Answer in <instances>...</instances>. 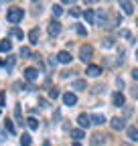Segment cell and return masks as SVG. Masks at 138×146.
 Returning <instances> with one entry per match:
<instances>
[{"label":"cell","instance_id":"1","mask_svg":"<svg viewBox=\"0 0 138 146\" xmlns=\"http://www.w3.org/2000/svg\"><path fill=\"white\" fill-rule=\"evenodd\" d=\"M23 16H25V12H23V8H10L8 12H6V18H8V23H12V25H16V23H21L23 21Z\"/></svg>","mask_w":138,"mask_h":146},{"label":"cell","instance_id":"2","mask_svg":"<svg viewBox=\"0 0 138 146\" xmlns=\"http://www.w3.org/2000/svg\"><path fill=\"white\" fill-rule=\"evenodd\" d=\"M92 55H94V49H92L90 45H81V49H79V59H81L83 63H90Z\"/></svg>","mask_w":138,"mask_h":146},{"label":"cell","instance_id":"3","mask_svg":"<svg viewBox=\"0 0 138 146\" xmlns=\"http://www.w3.org/2000/svg\"><path fill=\"white\" fill-rule=\"evenodd\" d=\"M61 33V23L59 21H51L49 23V36H57Z\"/></svg>","mask_w":138,"mask_h":146},{"label":"cell","instance_id":"4","mask_svg":"<svg viewBox=\"0 0 138 146\" xmlns=\"http://www.w3.org/2000/svg\"><path fill=\"white\" fill-rule=\"evenodd\" d=\"M37 77H39V71L34 69V67H27V69H25V79H27V81H34Z\"/></svg>","mask_w":138,"mask_h":146},{"label":"cell","instance_id":"5","mask_svg":"<svg viewBox=\"0 0 138 146\" xmlns=\"http://www.w3.org/2000/svg\"><path fill=\"white\" fill-rule=\"evenodd\" d=\"M63 104L65 106H75L77 104V96L71 94V91H67V94H63Z\"/></svg>","mask_w":138,"mask_h":146},{"label":"cell","instance_id":"6","mask_svg":"<svg viewBox=\"0 0 138 146\" xmlns=\"http://www.w3.org/2000/svg\"><path fill=\"white\" fill-rule=\"evenodd\" d=\"M120 8H122L124 14H132L134 12V6H132L130 0H120Z\"/></svg>","mask_w":138,"mask_h":146},{"label":"cell","instance_id":"7","mask_svg":"<svg viewBox=\"0 0 138 146\" xmlns=\"http://www.w3.org/2000/svg\"><path fill=\"white\" fill-rule=\"evenodd\" d=\"M77 124H79V128H88V126L92 124V116H88V114H79Z\"/></svg>","mask_w":138,"mask_h":146},{"label":"cell","instance_id":"8","mask_svg":"<svg viewBox=\"0 0 138 146\" xmlns=\"http://www.w3.org/2000/svg\"><path fill=\"white\" fill-rule=\"evenodd\" d=\"M126 134H128V140L138 142V128H136V126H128V128H126Z\"/></svg>","mask_w":138,"mask_h":146},{"label":"cell","instance_id":"9","mask_svg":"<svg viewBox=\"0 0 138 146\" xmlns=\"http://www.w3.org/2000/svg\"><path fill=\"white\" fill-rule=\"evenodd\" d=\"M57 61L59 63H71V53L69 51H59L57 53Z\"/></svg>","mask_w":138,"mask_h":146},{"label":"cell","instance_id":"10","mask_svg":"<svg viewBox=\"0 0 138 146\" xmlns=\"http://www.w3.org/2000/svg\"><path fill=\"white\" fill-rule=\"evenodd\" d=\"M112 102H114V106H118V108H122L124 104H126V98L120 94V91H116V94L112 96Z\"/></svg>","mask_w":138,"mask_h":146},{"label":"cell","instance_id":"11","mask_svg":"<svg viewBox=\"0 0 138 146\" xmlns=\"http://www.w3.org/2000/svg\"><path fill=\"white\" fill-rule=\"evenodd\" d=\"M39 36H41L39 29H33V31L29 33V41H31V45H37V43H39Z\"/></svg>","mask_w":138,"mask_h":146},{"label":"cell","instance_id":"12","mask_svg":"<svg viewBox=\"0 0 138 146\" xmlns=\"http://www.w3.org/2000/svg\"><path fill=\"white\" fill-rule=\"evenodd\" d=\"M110 124H112L114 130H122V128L126 126V124H124V118H112V122H110Z\"/></svg>","mask_w":138,"mask_h":146},{"label":"cell","instance_id":"13","mask_svg":"<svg viewBox=\"0 0 138 146\" xmlns=\"http://www.w3.org/2000/svg\"><path fill=\"white\" fill-rule=\"evenodd\" d=\"M102 73V67H98V65H88V75L90 77H98Z\"/></svg>","mask_w":138,"mask_h":146},{"label":"cell","instance_id":"14","mask_svg":"<svg viewBox=\"0 0 138 146\" xmlns=\"http://www.w3.org/2000/svg\"><path fill=\"white\" fill-rule=\"evenodd\" d=\"M106 21H108V16H106V12H104V10H98V12H96V23L104 27V25H106Z\"/></svg>","mask_w":138,"mask_h":146},{"label":"cell","instance_id":"15","mask_svg":"<svg viewBox=\"0 0 138 146\" xmlns=\"http://www.w3.org/2000/svg\"><path fill=\"white\" fill-rule=\"evenodd\" d=\"M83 18H85V23H90V25H92V23H96V12H94L92 8H88V10L83 12Z\"/></svg>","mask_w":138,"mask_h":146},{"label":"cell","instance_id":"16","mask_svg":"<svg viewBox=\"0 0 138 146\" xmlns=\"http://www.w3.org/2000/svg\"><path fill=\"white\" fill-rule=\"evenodd\" d=\"M71 138H73L75 142H79V140H83V138H85V134H83L81 128H77V130H71Z\"/></svg>","mask_w":138,"mask_h":146},{"label":"cell","instance_id":"17","mask_svg":"<svg viewBox=\"0 0 138 146\" xmlns=\"http://www.w3.org/2000/svg\"><path fill=\"white\" fill-rule=\"evenodd\" d=\"M0 51H2V53H10L12 51V43L6 39V41H0Z\"/></svg>","mask_w":138,"mask_h":146},{"label":"cell","instance_id":"18","mask_svg":"<svg viewBox=\"0 0 138 146\" xmlns=\"http://www.w3.org/2000/svg\"><path fill=\"white\" fill-rule=\"evenodd\" d=\"M71 87H73V89H79V91H81V89H88V83H85L83 79H75V81L71 83Z\"/></svg>","mask_w":138,"mask_h":146},{"label":"cell","instance_id":"19","mask_svg":"<svg viewBox=\"0 0 138 146\" xmlns=\"http://www.w3.org/2000/svg\"><path fill=\"white\" fill-rule=\"evenodd\" d=\"M106 122V116H102V114H92V124H104Z\"/></svg>","mask_w":138,"mask_h":146},{"label":"cell","instance_id":"20","mask_svg":"<svg viewBox=\"0 0 138 146\" xmlns=\"http://www.w3.org/2000/svg\"><path fill=\"white\" fill-rule=\"evenodd\" d=\"M27 126L31 128V130H39V120L37 118H29L27 120Z\"/></svg>","mask_w":138,"mask_h":146},{"label":"cell","instance_id":"21","mask_svg":"<svg viewBox=\"0 0 138 146\" xmlns=\"http://www.w3.org/2000/svg\"><path fill=\"white\" fill-rule=\"evenodd\" d=\"M102 142H104V136L102 134H94L92 136V144L94 146H102Z\"/></svg>","mask_w":138,"mask_h":146},{"label":"cell","instance_id":"22","mask_svg":"<svg viewBox=\"0 0 138 146\" xmlns=\"http://www.w3.org/2000/svg\"><path fill=\"white\" fill-rule=\"evenodd\" d=\"M102 47H104V49H112V47H114V39H110V36H106V39L102 41Z\"/></svg>","mask_w":138,"mask_h":146},{"label":"cell","instance_id":"23","mask_svg":"<svg viewBox=\"0 0 138 146\" xmlns=\"http://www.w3.org/2000/svg\"><path fill=\"white\" fill-rule=\"evenodd\" d=\"M14 116H16V122H19L21 126L27 124V122H23V118H21V106H14Z\"/></svg>","mask_w":138,"mask_h":146},{"label":"cell","instance_id":"24","mask_svg":"<svg viewBox=\"0 0 138 146\" xmlns=\"http://www.w3.org/2000/svg\"><path fill=\"white\" fill-rule=\"evenodd\" d=\"M75 33H77L79 36H85V35H88V29H85L83 25H75Z\"/></svg>","mask_w":138,"mask_h":146},{"label":"cell","instance_id":"25","mask_svg":"<svg viewBox=\"0 0 138 146\" xmlns=\"http://www.w3.org/2000/svg\"><path fill=\"white\" fill-rule=\"evenodd\" d=\"M31 142H33V140H31L29 134H23V136H21V144H23V146H31Z\"/></svg>","mask_w":138,"mask_h":146},{"label":"cell","instance_id":"26","mask_svg":"<svg viewBox=\"0 0 138 146\" xmlns=\"http://www.w3.org/2000/svg\"><path fill=\"white\" fill-rule=\"evenodd\" d=\"M12 36L14 39H25V33L21 29H12Z\"/></svg>","mask_w":138,"mask_h":146},{"label":"cell","instance_id":"27","mask_svg":"<svg viewBox=\"0 0 138 146\" xmlns=\"http://www.w3.org/2000/svg\"><path fill=\"white\" fill-rule=\"evenodd\" d=\"M59 96H61V94H59V89H55V87H53V89L49 91V98H51V100H57Z\"/></svg>","mask_w":138,"mask_h":146},{"label":"cell","instance_id":"28","mask_svg":"<svg viewBox=\"0 0 138 146\" xmlns=\"http://www.w3.org/2000/svg\"><path fill=\"white\" fill-rule=\"evenodd\" d=\"M61 14H63V8H61L59 4H55V6H53V16H61Z\"/></svg>","mask_w":138,"mask_h":146},{"label":"cell","instance_id":"29","mask_svg":"<svg viewBox=\"0 0 138 146\" xmlns=\"http://www.w3.org/2000/svg\"><path fill=\"white\" fill-rule=\"evenodd\" d=\"M21 57H31V49L29 47H21Z\"/></svg>","mask_w":138,"mask_h":146},{"label":"cell","instance_id":"30","mask_svg":"<svg viewBox=\"0 0 138 146\" xmlns=\"http://www.w3.org/2000/svg\"><path fill=\"white\" fill-rule=\"evenodd\" d=\"M120 36H124V39H132L130 31H126V29H122V31H120Z\"/></svg>","mask_w":138,"mask_h":146},{"label":"cell","instance_id":"31","mask_svg":"<svg viewBox=\"0 0 138 146\" xmlns=\"http://www.w3.org/2000/svg\"><path fill=\"white\" fill-rule=\"evenodd\" d=\"M12 65H14V57H8V61H4V67L6 69H12Z\"/></svg>","mask_w":138,"mask_h":146},{"label":"cell","instance_id":"32","mask_svg":"<svg viewBox=\"0 0 138 146\" xmlns=\"http://www.w3.org/2000/svg\"><path fill=\"white\" fill-rule=\"evenodd\" d=\"M6 132L14 134V126H12V122H10V120H6Z\"/></svg>","mask_w":138,"mask_h":146},{"label":"cell","instance_id":"33","mask_svg":"<svg viewBox=\"0 0 138 146\" xmlns=\"http://www.w3.org/2000/svg\"><path fill=\"white\" fill-rule=\"evenodd\" d=\"M81 14H83V12H81L79 8H71V16H75V18H77V16H81Z\"/></svg>","mask_w":138,"mask_h":146},{"label":"cell","instance_id":"34","mask_svg":"<svg viewBox=\"0 0 138 146\" xmlns=\"http://www.w3.org/2000/svg\"><path fill=\"white\" fill-rule=\"evenodd\" d=\"M4 104H6V98H4L2 91H0V106H4Z\"/></svg>","mask_w":138,"mask_h":146},{"label":"cell","instance_id":"35","mask_svg":"<svg viewBox=\"0 0 138 146\" xmlns=\"http://www.w3.org/2000/svg\"><path fill=\"white\" fill-rule=\"evenodd\" d=\"M132 77H134V79L138 81V69H132Z\"/></svg>","mask_w":138,"mask_h":146},{"label":"cell","instance_id":"36","mask_svg":"<svg viewBox=\"0 0 138 146\" xmlns=\"http://www.w3.org/2000/svg\"><path fill=\"white\" fill-rule=\"evenodd\" d=\"M61 2H65V4H75V0H61Z\"/></svg>","mask_w":138,"mask_h":146},{"label":"cell","instance_id":"37","mask_svg":"<svg viewBox=\"0 0 138 146\" xmlns=\"http://www.w3.org/2000/svg\"><path fill=\"white\" fill-rule=\"evenodd\" d=\"M0 140H4V134H2V132H0Z\"/></svg>","mask_w":138,"mask_h":146},{"label":"cell","instance_id":"38","mask_svg":"<svg viewBox=\"0 0 138 146\" xmlns=\"http://www.w3.org/2000/svg\"><path fill=\"white\" fill-rule=\"evenodd\" d=\"M136 59H138V49H136Z\"/></svg>","mask_w":138,"mask_h":146},{"label":"cell","instance_id":"39","mask_svg":"<svg viewBox=\"0 0 138 146\" xmlns=\"http://www.w3.org/2000/svg\"><path fill=\"white\" fill-rule=\"evenodd\" d=\"M73 146H79V142H75V144H73Z\"/></svg>","mask_w":138,"mask_h":146},{"label":"cell","instance_id":"40","mask_svg":"<svg viewBox=\"0 0 138 146\" xmlns=\"http://www.w3.org/2000/svg\"><path fill=\"white\" fill-rule=\"evenodd\" d=\"M136 25H138V18H136Z\"/></svg>","mask_w":138,"mask_h":146}]
</instances>
